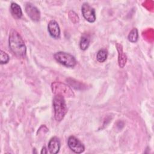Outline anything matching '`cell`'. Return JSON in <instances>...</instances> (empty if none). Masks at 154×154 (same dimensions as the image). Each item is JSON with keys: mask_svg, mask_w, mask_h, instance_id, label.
<instances>
[{"mask_svg": "<svg viewBox=\"0 0 154 154\" xmlns=\"http://www.w3.org/2000/svg\"><path fill=\"white\" fill-rule=\"evenodd\" d=\"M9 47L11 52L18 57L23 58L26 53V48L20 35L14 29H11L9 35Z\"/></svg>", "mask_w": 154, "mask_h": 154, "instance_id": "obj_1", "label": "cell"}, {"mask_svg": "<svg viewBox=\"0 0 154 154\" xmlns=\"http://www.w3.org/2000/svg\"><path fill=\"white\" fill-rule=\"evenodd\" d=\"M54 117L57 122L61 121L67 112V108L63 96L55 95L53 99Z\"/></svg>", "mask_w": 154, "mask_h": 154, "instance_id": "obj_2", "label": "cell"}, {"mask_svg": "<svg viewBox=\"0 0 154 154\" xmlns=\"http://www.w3.org/2000/svg\"><path fill=\"white\" fill-rule=\"evenodd\" d=\"M57 62L67 67H73L76 64L75 58L71 54L64 52H58L54 54Z\"/></svg>", "mask_w": 154, "mask_h": 154, "instance_id": "obj_3", "label": "cell"}, {"mask_svg": "<svg viewBox=\"0 0 154 154\" xmlns=\"http://www.w3.org/2000/svg\"><path fill=\"white\" fill-rule=\"evenodd\" d=\"M51 87L52 92L55 95H61L63 97L74 96V93L70 87L64 83L55 82L52 84Z\"/></svg>", "mask_w": 154, "mask_h": 154, "instance_id": "obj_4", "label": "cell"}, {"mask_svg": "<svg viewBox=\"0 0 154 154\" xmlns=\"http://www.w3.org/2000/svg\"><path fill=\"white\" fill-rule=\"evenodd\" d=\"M67 144L71 150L76 153H81L85 150L83 144L74 136H70L69 137Z\"/></svg>", "mask_w": 154, "mask_h": 154, "instance_id": "obj_5", "label": "cell"}, {"mask_svg": "<svg viewBox=\"0 0 154 154\" xmlns=\"http://www.w3.org/2000/svg\"><path fill=\"white\" fill-rule=\"evenodd\" d=\"M82 14L84 19L90 23L96 20V13L94 9L91 7L88 3H84L81 8Z\"/></svg>", "mask_w": 154, "mask_h": 154, "instance_id": "obj_6", "label": "cell"}, {"mask_svg": "<svg viewBox=\"0 0 154 154\" xmlns=\"http://www.w3.org/2000/svg\"><path fill=\"white\" fill-rule=\"evenodd\" d=\"M25 11L28 16L34 21H38L40 18V13L38 9L31 4H27L25 6Z\"/></svg>", "mask_w": 154, "mask_h": 154, "instance_id": "obj_7", "label": "cell"}, {"mask_svg": "<svg viewBox=\"0 0 154 154\" xmlns=\"http://www.w3.org/2000/svg\"><path fill=\"white\" fill-rule=\"evenodd\" d=\"M48 32L51 36L54 38H58L60 36V29L58 23L55 20L49 21L48 25Z\"/></svg>", "mask_w": 154, "mask_h": 154, "instance_id": "obj_8", "label": "cell"}, {"mask_svg": "<svg viewBox=\"0 0 154 154\" xmlns=\"http://www.w3.org/2000/svg\"><path fill=\"white\" fill-rule=\"evenodd\" d=\"M48 150L51 153H57L60 149V142L57 137H54L51 138L48 145Z\"/></svg>", "mask_w": 154, "mask_h": 154, "instance_id": "obj_9", "label": "cell"}, {"mask_svg": "<svg viewBox=\"0 0 154 154\" xmlns=\"http://www.w3.org/2000/svg\"><path fill=\"white\" fill-rule=\"evenodd\" d=\"M10 10L12 16L16 19H20L22 16V11L19 6L16 2H12L10 5Z\"/></svg>", "mask_w": 154, "mask_h": 154, "instance_id": "obj_10", "label": "cell"}, {"mask_svg": "<svg viewBox=\"0 0 154 154\" xmlns=\"http://www.w3.org/2000/svg\"><path fill=\"white\" fill-rule=\"evenodd\" d=\"M117 49L119 52V65L120 67L123 68L125 66L126 62V56L125 54L123 52V49L121 45L117 44Z\"/></svg>", "mask_w": 154, "mask_h": 154, "instance_id": "obj_11", "label": "cell"}, {"mask_svg": "<svg viewBox=\"0 0 154 154\" xmlns=\"http://www.w3.org/2000/svg\"><path fill=\"white\" fill-rule=\"evenodd\" d=\"M138 32L137 28H133L128 35V40L132 42L135 43L138 40Z\"/></svg>", "mask_w": 154, "mask_h": 154, "instance_id": "obj_12", "label": "cell"}, {"mask_svg": "<svg viewBox=\"0 0 154 154\" xmlns=\"http://www.w3.org/2000/svg\"><path fill=\"white\" fill-rule=\"evenodd\" d=\"M97 60L100 63L104 62L107 58V51L105 49H100L97 53Z\"/></svg>", "mask_w": 154, "mask_h": 154, "instance_id": "obj_13", "label": "cell"}, {"mask_svg": "<svg viewBox=\"0 0 154 154\" xmlns=\"http://www.w3.org/2000/svg\"><path fill=\"white\" fill-rule=\"evenodd\" d=\"M89 44H90L89 38L86 36H82L79 42V46L81 49L82 51L86 50L88 48Z\"/></svg>", "mask_w": 154, "mask_h": 154, "instance_id": "obj_14", "label": "cell"}, {"mask_svg": "<svg viewBox=\"0 0 154 154\" xmlns=\"http://www.w3.org/2000/svg\"><path fill=\"white\" fill-rule=\"evenodd\" d=\"M10 60L8 55L4 51L1 50L0 51V63L1 64H7Z\"/></svg>", "mask_w": 154, "mask_h": 154, "instance_id": "obj_15", "label": "cell"}, {"mask_svg": "<svg viewBox=\"0 0 154 154\" xmlns=\"http://www.w3.org/2000/svg\"><path fill=\"white\" fill-rule=\"evenodd\" d=\"M69 17L70 18L71 20L75 23L79 21V17L78 15L73 11H70L69 12Z\"/></svg>", "mask_w": 154, "mask_h": 154, "instance_id": "obj_16", "label": "cell"}, {"mask_svg": "<svg viewBox=\"0 0 154 154\" xmlns=\"http://www.w3.org/2000/svg\"><path fill=\"white\" fill-rule=\"evenodd\" d=\"M48 153V151H47V149L45 147H43L42 149V151H41V153Z\"/></svg>", "mask_w": 154, "mask_h": 154, "instance_id": "obj_17", "label": "cell"}]
</instances>
